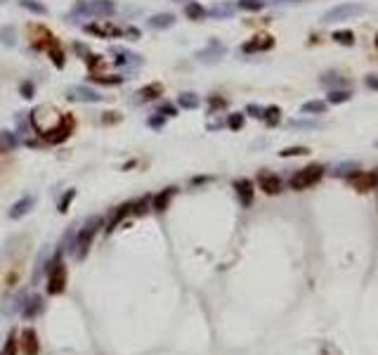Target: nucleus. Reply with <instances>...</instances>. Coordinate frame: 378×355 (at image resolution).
Segmentation results:
<instances>
[{"label": "nucleus", "mask_w": 378, "mask_h": 355, "mask_svg": "<svg viewBox=\"0 0 378 355\" xmlns=\"http://www.w3.org/2000/svg\"><path fill=\"white\" fill-rule=\"evenodd\" d=\"M321 178H324V166L312 164V166H307V168L298 170V173L291 178V187H293L296 192H302V189H307V187L317 185Z\"/></svg>", "instance_id": "nucleus-1"}, {"label": "nucleus", "mask_w": 378, "mask_h": 355, "mask_svg": "<svg viewBox=\"0 0 378 355\" xmlns=\"http://www.w3.org/2000/svg\"><path fill=\"white\" fill-rule=\"evenodd\" d=\"M364 5H357V2H343V5H336L331 7L329 12L321 15V24H336V21H345V19H352V17L362 15Z\"/></svg>", "instance_id": "nucleus-2"}, {"label": "nucleus", "mask_w": 378, "mask_h": 355, "mask_svg": "<svg viewBox=\"0 0 378 355\" xmlns=\"http://www.w3.org/2000/svg\"><path fill=\"white\" fill-rule=\"evenodd\" d=\"M99 225H102V218L95 216L88 220V225H85L83 230L78 232V239H76V256H78V258H85V253H88V249H90V244H92V237L97 234Z\"/></svg>", "instance_id": "nucleus-3"}, {"label": "nucleus", "mask_w": 378, "mask_h": 355, "mask_svg": "<svg viewBox=\"0 0 378 355\" xmlns=\"http://www.w3.org/2000/svg\"><path fill=\"white\" fill-rule=\"evenodd\" d=\"M66 289V265L61 261H55L50 272H47V293L50 296H57Z\"/></svg>", "instance_id": "nucleus-4"}, {"label": "nucleus", "mask_w": 378, "mask_h": 355, "mask_svg": "<svg viewBox=\"0 0 378 355\" xmlns=\"http://www.w3.org/2000/svg\"><path fill=\"white\" fill-rule=\"evenodd\" d=\"M76 10H78V12L83 10L85 15L106 19V17H111L116 12V5H114V0H90V2H85V5H78Z\"/></svg>", "instance_id": "nucleus-5"}, {"label": "nucleus", "mask_w": 378, "mask_h": 355, "mask_svg": "<svg viewBox=\"0 0 378 355\" xmlns=\"http://www.w3.org/2000/svg\"><path fill=\"white\" fill-rule=\"evenodd\" d=\"M85 31L92 33V36H99V38H119L125 33V29L106 21V19H99V21H92V24H85Z\"/></svg>", "instance_id": "nucleus-6"}, {"label": "nucleus", "mask_w": 378, "mask_h": 355, "mask_svg": "<svg viewBox=\"0 0 378 355\" xmlns=\"http://www.w3.org/2000/svg\"><path fill=\"white\" fill-rule=\"evenodd\" d=\"M352 187L357 192H371L378 187V173L376 170H366V173H359L352 178Z\"/></svg>", "instance_id": "nucleus-7"}, {"label": "nucleus", "mask_w": 378, "mask_h": 355, "mask_svg": "<svg viewBox=\"0 0 378 355\" xmlns=\"http://www.w3.org/2000/svg\"><path fill=\"white\" fill-rule=\"evenodd\" d=\"M258 185H260V189L265 194H279L281 192V180L274 173H260L258 175Z\"/></svg>", "instance_id": "nucleus-8"}, {"label": "nucleus", "mask_w": 378, "mask_h": 355, "mask_svg": "<svg viewBox=\"0 0 378 355\" xmlns=\"http://www.w3.org/2000/svg\"><path fill=\"white\" fill-rule=\"evenodd\" d=\"M69 100H80V102H102V95L92 88H85V85H76L66 93Z\"/></svg>", "instance_id": "nucleus-9"}, {"label": "nucleus", "mask_w": 378, "mask_h": 355, "mask_svg": "<svg viewBox=\"0 0 378 355\" xmlns=\"http://www.w3.org/2000/svg\"><path fill=\"white\" fill-rule=\"evenodd\" d=\"M234 189H237V194H239V201H241V206H251L253 204V194H256V189H253V183L251 180H237L234 183Z\"/></svg>", "instance_id": "nucleus-10"}, {"label": "nucleus", "mask_w": 378, "mask_h": 355, "mask_svg": "<svg viewBox=\"0 0 378 355\" xmlns=\"http://www.w3.org/2000/svg\"><path fill=\"white\" fill-rule=\"evenodd\" d=\"M222 55H225V45H220L218 41H213L206 50H201V52H199L197 57L201 60V62H206V64H215L220 57H222Z\"/></svg>", "instance_id": "nucleus-11"}, {"label": "nucleus", "mask_w": 378, "mask_h": 355, "mask_svg": "<svg viewBox=\"0 0 378 355\" xmlns=\"http://www.w3.org/2000/svg\"><path fill=\"white\" fill-rule=\"evenodd\" d=\"M272 45H274V38L267 36V33H262V36H256L253 41H248L241 50L243 52H260V50H270Z\"/></svg>", "instance_id": "nucleus-12"}, {"label": "nucleus", "mask_w": 378, "mask_h": 355, "mask_svg": "<svg viewBox=\"0 0 378 355\" xmlns=\"http://www.w3.org/2000/svg\"><path fill=\"white\" fill-rule=\"evenodd\" d=\"M19 343H21V351H24L26 355H36L38 353V348H40V346H38V334H36L33 329H24Z\"/></svg>", "instance_id": "nucleus-13"}, {"label": "nucleus", "mask_w": 378, "mask_h": 355, "mask_svg": "<svg viewBox=\"0 0 378 355\" xmlns=\"http://www.w3.org/2000/svg\"><path fill=\"white\" fill-rule=\"evenodd\" d=\"M33 204H36V199H33V197H24V199H19L15 206L10 209V218H12V220H19V218H24L31 211V209H33Z\"/></svg>", "instance_id": "nucleus-14"}, {"label": "nucleus", "mask_w": 378, "mask_h": 355, "mask_svg": "<svg viewBox=\"0 0 378 355\" xmlns=\"http://www.w3.org/2000/svg\"><path fill=\"white\" fill-rule=\"evenodd\" d=\"M173 197H175V187H168L166 192H161V194H156V197L151 199V209H154V211H166Z\"/></svg>", "instance_id": "nucleus-15"}, {"label": "nucleus", "mask_w": 378, "mask_h": 355, "mask_svg": "<svg viewBox=\"0 0 378 355\" xmlns=\"http://www.w3.org/2000/svg\"><path fill=\"white\" fill-rule=\"evenodd\" d=\"M147 24H149L151 29H170V26L175 24V17L170 15V12H163V15H154L149 21H147Z\"/></svg>", "instance_id": "nucleus-16"}, {"label": "nucleus", "mask_w": 378, "mask_h": 355, "mask_svg": "<svg viewBox=\"0 0 378 355\" xmlns=\"http://www.w3.org/2000/svg\"><path fill=\"white\" fill-rule=\"evenodd\" d=\"M47 55H50V60L55 62L57 69H64V62H66V60H64V50L57 45V41H55V38H52V41H50V45H47Z\"/></svg>", "instance_id": "nucleus-17"}, {"label": "nucleus", "mask_w": 378, "mask_h": 355, "mask_svg": "<svg viewBox=\"0 0 378 355\" xmlns=\"http://www.w3.org/2000/svg\"><path fill=\"white\" fill-rule=\"evenodd\" d=\"M137 95H139V100L149 102V100H156L159 95H163V85H161V83H149V85H144Z\"/></svg>", "instance_id": "nucleus-18"}, {"label": "nucleus", "mask_w": 378, "mask_h": 355, "mask_svg": "<svg viewBox=\"0 0 378 355\" xmlns=\"http://www.w3.org/2000/svg\"><path fill=\"white\" fill-rule=\"evenodd\" d=\"M15 147H17L15 133H10V130H2V133H0V152L5 154V152H12Z\"/></svg>", "instance_id": "nucleus-19"}, {"label": "nucleus", "mask_w": 378, "mask_h": 355, "mask_svg": "<svg viewBox=\"0 0 378 355\" xmlns=\"http://www.w3.org/2000/svg\"><path fill=\"white\" fill-rule=\"evenodd\" d=\"M184 15L189 17V19H194V21H199V19H203V17H206V10H203L199 2H187Z\"/></svg>", "instance_id": "nucleus-20"}, {"label": "nucleus", "mask_w": 378, "mask_h": 355, "mask_svg": "<svg viewBox=\"0 0 378 355\" xmlns=\"http://www.w3.org/2000/svg\"><path fill=\"white\" fill-rule=\"evenodd\" d=\"M302 114H324L326 111V102H319V100H312V102H305L300 107Z\"/></svg>", "instance_id": "nucleus-21"}, {"label": "nucleus", "mask_w": 378, "mask_h": 355, "mask_svg": "<svg viewBox=\"0 0 378 355\" xmlns=\"http://www.w3.org/2000/svg\"><path fill=\"white\" fill-rule=\"evenodd\" d=\"M178 104H180L182 109H197L199 107V97L194 93H182L180 97H178Z\"/></svg>", "instance_id": "nucleus-22"}, {"label": "nucleus", "mask_w": 378, "mask_h": 355, "mask_svg": "<svg viewBox=\"0 0 378 355\" xmlns=\"http://www.w3.org/2000/svg\"><path fill=\"white\" fill-rule=\"evenodd\" d=\"M128 213H130V204H125V206H119V211H116V213L111 216V220H109L106 230L111 232V230H114V228H116V225H119V223L123 220V216H128Z\"/></svg>", "instance_id": "nucleus-23"}, {"label": "nucleus", "mask_w": 378, "mask_h": 355, "mask_svg": "<svg viewBox=\"0 0 378 355\" xmlns=\"http://www.w3.org/2000/svg\"><path fill=\"white\" fill-rule=\"evenodd\" d=\"M237 7H241L246 12H260L265 7V0H239Z\"/></svg>", "instance_id": "nucleus-24"}, {"label": "nucleus", "mask_w": 378, "mask_h": 355, "mask_svg": "<svg viewBox=\"0 0 378 355\" xmlns=\"http://www.w3.org/2000/svg\"><path fill=\"white\" fill-rule=\"evenodd\" d=\"M321 85H348V78H343V76H338V74H326V76H321Z\"/></svg>", "instance_id": "nucleus-25"}, {"label": "nucleus", "mask_w": 378, "mask_h": 355, "mask_svg": "<svg viewBox=\"0 0 378 355\" xmlns=\"http://www.w3.org/2000/svg\"><path fill=\"white\" fill-rule=\"evenodd\" d=\"M40 310H43V301H40V298L36 296L33 301H29V306L24 308V317H36V315H38Z\"/></svg>", "instance_id": "nucleus-26"}, {"label": "nucleus", "mask_w": 378, "mask_h": 355, "mask_svg": "<svg viewBox=\"0 0 378 355\" xmlns=\"http://www.w3.org/2000/svg\"><path fill=\"white\" fill-rule=\"evenodd\" d=\"M21 7L24 10H31V12H36V15H45L47 7L43 2H38V0H21Z\"/></svg>", "instance_id": "nucleus-27"}, {"label": "nucleus", "mask_w": 378, "mask_h": 355, "mask_svg": "<svg viewBox=\"0 0 378 355\" xmlns=\"http://www.w3.org/2000/svg\"><path fill=\"white\" fill-rule=\"evenodd\" d=\"M333 41L340 43V45H355V33L352 31H336L333 33Z\"/></svg>", "instance_id": "nucleus-28"}, {"label": "nucleus", "mask_w": 378, "mask_h": 355, "mask_svg": "<svg viewBox=\"0 0 378 355\" xmlns=\"http://www.w3.org/2000/svg\"><path fill=\"white\" fill-rule=\"evenodd\" d=\"M305 154H310V149H307V147H286V149H281V152H279L281 159H288V156H305Z\"/></svg>", "instance_id": "nucleus-29"}, {"label": "nucleus", "mask_w": 378, "mask_h": 355, "mask_svg": "<svg viewBox=\"0 0 378 355\" xmlns=\"http://www.w3.org/2000/svg\"><path fill=\"white\" fill-rule=\"evenodd\" d=\"M279 114H281L279 107H267L265 111H262V119H265V124L267 125H274L277 121H279Z\"/></svg>", "instance_id": "nucleus-30"}, {"label": "nucleus", "mask_w": 378, "mask_h": 355, "mask_svg": "<svg viewBox=\"0 0 378 355\" xmlns=\"http://www.w3.org/2000/svg\"><path fill=\"white\" fill-rule=\"evenodd\" d=\"M348 100H350L348 90H331L329 93V102L331 104H340V102H348Z\"/></svg>", "instance_id": "nucleus-31"}, {"label": "nucleus", "mask_w": 378, "mask_h": 355, "mask_svg": "<svg viewBox=\"0 0 378 355\" xmlns=\"http://www.w3.org/2000/svg\"><path fill=\"white\" fill-rule=\"evenodd\" d=\"M130 211H133V213H137V216L147 213V211H149V199H139L137 204H130Z\"/></svg>", "instance_id": "nucleus-32"}, {"label": "nucleus", "mask_w": 378, "mask_h": 355, "mask_svg": "<svg viewBox=\"0 0 378 355\" xmlns=\"http://www.w3.org/2000/svg\"><path fill=\"white\" fill-rule=\"evenodd\" d=\"M95 83H104V85H119L123 81V76H92Z\"/></svg>", "instance_id": "nucleus-33"}, {"label": "nucleus", "mask_w": 378, "mask_h": 355, "mask_svg": "<svg viewBox=\"0 0 378 355\" xmlns=\"http://www.w3.org/2000/svg\"><path fill=\"white\" fill-rule=\"evenodd\" d=\"M232 12H234V7H232V5H215V7L211 10L213 17H229Z\"/></svg>", "instance_id": "nucleus-34"}, {"label": "nucleus", "mask_w": 378, "mask_h": 355, "mask_svg": "<svg viewBox=\"0 0 378 355\" xmlns=\"http://www.w3.org/2000/svg\"><path fill=\"white\" fill-rule=\"evenodd\" d=\"M227 125H229L232 130H239L243 125V114H232V116L227 119Z\"/></svg>", "instance_id": "nucleus-35"}, {"label": "nucleus", "mask_w": 378, "mask_h": 355, "mask_svg": "<svg viewBox=\"0 0 378 355\" xmlns=\"http://www.w3.org/2000/svg\"><path fill=\"white\" fill-rule=\"evenodd\" d=\"M2 355H17V339L12 334L7 336V343H5V348H2Z\"/></svg>", "instance_id": "nucleus-36"}, {"label": "nucleus", "mask_w": 378, "mask_h": 355, "mask_svg": "<svg viewBox=\"0 0 378 355\" xmlns=\"http://www.w3.org/2000/svg\"><path fill=\"white\" fill-rule=\"evenodd\" d=\"M0 33H2V43H5V45H15V29L5 26Z\"/></svg>", "instance_id": "nucleus-37"}, {"label": "nucleus", "mask_w": 378, "mask_h": 355, "mask_svg": "<svg viewBox=\"0 0 378 355\" xmlns=\"http://www.w3.org/2000/svg\"><path fill=\"white\" fill-rule=\"evenodd\" d=\"M74 197H76V192H74V189H69V192L64 194V199L60 201V211H61V213H66V209H69V204L74 201Z\"/></svg>", "instance_id": "nucleus-38"}, {"label": "nucleus", "mask_w": 378, "mask_h": 355, "mask_svg": "<svg viewBox=\"0 0 378 355\" xmlns=\"http://www.w3.org/2000/svg\"><path fill=\"white\" fill-rule=\"evenodd\" d=\"M352 170H359L355 164H343V166H338V170H336V175L340 178V175H348V173H352Z\"/></svg>", "instance_id": "nucleus-39"}, {"label": "nucleus", "mask_w": 378, "mask_h": 355, "mask_svg": "<svg viewBox=\"0 0 378 355\" xmlns=\"http://www.w3.org/2000/svg\"><path fill=\"white\" fill-rule=\"evenodd\" d=\"M246 111H248L251 116H256V119H262V111H265V109H262V107H256V104H248V107H246Z\"/></svg>", "instance_id": "nucleus-40"}, {"label": "nucleus", "mask_w": 378, "mask_h": 355, "mask_svg": "<svg viewBox=\"0 0 378 355\" xmlns=\"http://www.w3.org/2000/svg\"><path fill=\"white\" fill-rule=\"evenodd\" d=\"M119 119H121V116H119L116 111H109V114H104V116H102V121H104V124H116Z\"/></svg>", "instance_id": "nucleus-41"}, {"label": "nucleus", "mask_w": 378, "mask_h": 355, "mask_svg": "<svg viewBox=\"0 0 378 355\" xmlns=\"http://www.w3.org/2000/svg\"><path fill=\"white\" fill-rule=\"evenodd\" d=\"M99 64H102V57H99V55H90V57H88V66H90V69H97Z\"/></svg>", "instance_id": "nucleus-42"}, {"label": "nucleus", "mask_w": 378, "mask_h": 355, "mask_svg": "<svg viewBox=\"0 0 378 355\" xmlns=\"http://www.w3.org/2000/svg\"><path fill=\"white\" fill-rule=\"evenodd\" d=\"M21 97H26V100L33 97V85H31V83H24V85H21Z\"/></svg>", "instance_id": "nucleus-43"}, {"label": "nucleus", "mask_w": 378, "mask_h": 355, "mask_svg": "<svg viewBox=\"0 0 378 355\" xmlns=\"http://www.w3.org/2000/svg\"><path fill=\"white\" fill-rule=\"evenodd\" d=\"M366 85L371 90H378V76H366Z\"/></svg>", "instance_id": "nucleus-44"}, {"label": "nucleus", "mask_w": 378, "mask_h": 355, "mask_svg": "<svg viewBox=\"0 0 378 355\" xmlns=\"http://www.w3.org/2000/svg\"><path fill=\"white\" fill-rule=\"evenodd\" d=\"M293 128H315V124H310V121H293Z\"/></svg>", "instance_id": "nucleus-45"}, {"label": "nucleus", "mask_w": 378, "mask_h": 355, "mask_svg": "<svg viewBox=\"0 0 378 355\" xmlns=\"http://www.w3.org/2000/svg\"><path fill=\"white\" fill-rule=\"evenodd\" d=\"M149 124L154 125V128H159V125H163V114H161V116H159V119H151Z\"/></svg>", "instance_id": "nucleus-46"}, {"label": "nucleus", "mask_w": 378, "mask_h": 355, "mask_svg": "<svg viewBox=\"0 0 378 355\" xmlns=\"http://www.w3.org/2000/svg\"><path fill=\"white\" fill-rule=\"evenodd\" d=\"M163 111H166L168 116H175V107H170V104H166V107L161 109V114H163Z\"/></svg>", "instance_id": "nucleus-47"}, {"label": "nucleus", "mask_w": 378, "mask_h": 355, "mask_svg": "<svg viewBox=\"0 0 378 355\" xmlns=\"http://www.w3.org/2000/svg\"><path fill=\"white\" fill-rule=\"evenodd\" d=\"M376 45H378V33H376Z\"/></svg>", "instance_id": "nucleus-48"}, {"label": "nucleus", "mask_w": 378, "mask_h": 355, "mask_svg": "<svg viewBox=\"0 0 378 355\" xmlns=\"http://www.w3.org/2000/svg\"><path fill=\"white\" fill-rule=\"evenodd\" d=\"M180 2H182V0H180Z\"/></svg>", "instance_id": "nucleus-49"}]
</instances>
